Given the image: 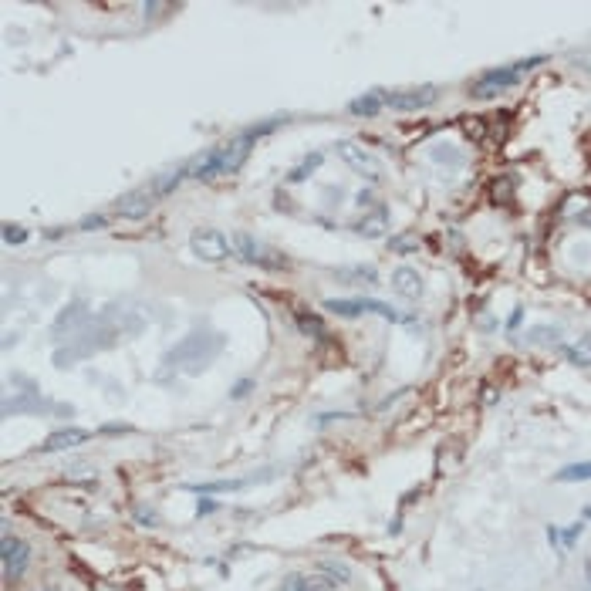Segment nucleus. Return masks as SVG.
Wrapping results in <instances>:
<instances>
[{
  "instance_id": "obj_7",
  "label": "nucleus",
  "mask_w": 591,
  "mask_h": 591,
  "mask_svg": "<svg viewBox=\"0 0 591 591\" xmlns=\"http://www.w3.org/2000/svg\"><path fill=\"white\" fill-rule=\"evenodd\" d=\"M156 203H159V199L149 193V186H139V189H132V193H125V197L115 199L112 213H115L119 220H142V216L152 213Z\"/></svg>"
},
{
  "instance_id": "obj_1",
  "label": "nucleus",
  "mask_w": 591,
  "mask_h": 591,
  "mask_svg": "<svg viewBox=\"0 0 591 591\" xmlns=\"http://www.w3.org/2000/svg\"><path fill=\"white\" fill-rule=\"evenodd\" d=\"M284 122H288V115H274V119L260 122V125H250L247 132L233 136L230 142H223V146L206 149L203 156H197V159H193V180L210 182V180H220V176L237 172V169L247 163V156H250V149H254V142H257L260 136L274 132L277 125H284Z\"/></svg>"
},
{
  "instance_id": "obj_31",
  "label": "nucleus",
  "mask_w": 591,
  "mask_h": 591,
  "mask_svg": "<svg viewBox=\"0 0 591 591\" xmlns=\"http://www.w3.org/2000/svg\"><path fill=\"white\" fill-rule=\"evenodd\" d=\"M250 389H254V382H237V385H233V395H247Z\"/></svg>"
},
{
  "instance_id": "obj_20",
  "label": "nucleus",
  "mask_w": 591,
  "mask_h": 591,
  "mask_svg": "<svg viewBox=\"0 0 591 591\" xmlns=\"http://www.w3.org/2000/svg\"><path fill=\"white\" fill-rule=\"evenodd\" d=\"M558 480L564 484H578V480H591V463H571V467H564L558 473Z\"/></svg>"
},
{
  "instance_id": "obj_18",
  "label": "nucleus",
  "mask_w": 591,
  "mask_h": 591,
  "mask_svg": "<svg viewBox=\"0 0 591 591\" xmlns=\"http://www.w3.org/2000/svg\"><path fill=\"white\" fill-rule=\"evenodd\" d=\"M564 358L571 365H591V332L578 345H564Z\"/></svg>"
},
{
  "instance_id": "obj_17",
  "label": "nucleus",
  "mask_w": 591,
  "mask_h": 591,
  "mask_svg": "<svg viewBox=\"0 0 591 591\" xmlns=\"http://www.w3.org/2000/svg\"><path fill=\"white\" fill-rule=\"evenodd\" d=\"M321 163H324V152H311V156H304L301 166H294L288 172V182H291V186H294V182H304L311 172H315V169L321 166Z\"/></svg>"
},
{
  "instance_id": "obj_3",
  "label": "nucleus",
  "mask_w": 591,
  "mask_h": 591,
  "mask_svg": "<svg viewBox=\"0 0 591 591\" xmlns=\"http://www.w3.org/2000/svg\"><path fill=\"white\" fill-rule=\"evenodd\" d=\"M230 240H233V254H237L243 264L264 267V271H288V257H284L281 250H274L271 243L254 240V237H247V233H237V237H230Z\"/></svg>"
},
{
  "instance_id": "obj_22",
  "label": "nucleus",
  "mask_w": 591,
  "mask_h": 591,
  "mask_svg": "<svg viewBox=\"0 0 591 591\" xmlns=\"http://www.w3.org/2000/svg\"><path fill=\"white\" fill-rule=\"evenodd\" d=\"M240 480H220V484H189L193 493H223V490H240Z\"/></svg>"
},
{
  "instance_id": "obj_12",
  "label": "nucleus",
  "mask_w": 591,
  "mask_h": 591,
  "mask_svg": "<svg viewBox=\"0 0 591 591\" xmlns=\"http://www.w3.org/2000/svg\"><path fill=\"white\" fill-rule=\"evenodd\" d=\"M389 230V210L385 206H375V210H368L355 223V233H362V237H382Z\"/></svg>"
},
{
  "instance_id": "obj_10",
  "label": "nucleus",
  "mask_w": 591,
  "mask_h": 591,
  "mask_svg": "<svg viewBox=\"0 0 591 591\" xmlns=\"http://www.w3.org/2000/svg\"><path fill=\"white\" fill-rule=\"evenodd\" d=\"M385 91L389 88H372L358 95V98H351L349 102V115L355 119H372V115H379L382 108H385Z\"/></svg>"
},
{
  "instance_id": "obj_13",
  "label": "nucleus",
  "mask_w": 591,
  "mask_h": 591,
  "mask_svg": "<svg viewBox=\"0 0 591 591\" xmlns=\"http://www.w3.org/2000/svg\"><path fill=\"white\" fill-rule=\"evenodd\" d=\"M81 318H85V301H71V304H68V308H64V311L58 315V321H54L51 334H54V338H64V334L71 332V328H75V324H78Z\"/></svg>"
},
{
  "instance_id": "obj_27",
  "label": "nucleus",
  "mask_w": 591,
  "mask_h": 591,
  "mask_svg": "<svg viewBox=\"0 0 591 591\" xmlns=\"http://www.w3.org/2000/svg\"><path fill=\"white\" fill-rule=\"evenodd\" d=\"M105 223H108V216H105V213H98V216L81 220V230H98V227H105Z\"/></svg>"
},
{
  "instance_id": "obj_34",
  "label": "nucleus",
  "mask_w": 591,
  "mask_h": 591,
  "mask_svg": "<svg viewBox=\"0 0 591 591\" xmlns=\"http://www.w3.org/2000/svg\"><path fill=\"white\" fill-rule=\"evenodd\" d=\"M41 591H58V588H41Z\"/></svg>"
},
{
  "instance_id": "obj_9",
  "label": "nucleus",
  "mask_w": 591,
  "mask_h": 591,
  "mask_svg": "<svg viewBox=\"0 0 591 591\" xmlns=\"http://www.w3.org/2000/svg\"><path fill=\"white\" fill-rule=\"evenodd\" d=\"M91 433L88 429H78V426H68V429H54L45 443H41V453H61V450H71L78 443H85Z\"/></svg>"
},
{
  "instance_id": "obj_6",
  "label": "nucleus",
  "mask_w": 591,
  "mask_h": 591,
  "mask_svg": "<svg viewBox=\"0 0 591 591\" xmlns=\"http://www.w3.org/2000/svg\"><path fill=\"white\" fill-rule=\"evenodd\" d=\"M436 85H412V88H389L385 91V108L392 112H419L436 102Z\"/></svg>"
},
{
  "instance_id": "obj_24",
  "label": "nucleus",
  "mask_w": 591,
  "mask_h": 591,
  "mask_svg": "<svg viewBox=\"0 0 591 591\" xmlns=\"http://www.w3.org/2000/svg\"><path fill=\"white\" fill-rule=\"evenodd\" d=\"M28 227H21V223H4V240L11 243V247H21V243H28Z\"/></svg>"
},
{
  "instance_id": "obj_16",
  "label": "nucleus",
  "mask_w": 591,
  "mask_h": 591,
  "mask_svg": "<svg viewBox=\"0 0 591 591\" xmlns=\"http://www.w3.org/2000/svg\"><path fill=\"white\" fill-rule=\"evenodd\" d=\"M324 311H332L338 318H362L365 315V301H338V298H328L324 301Z\"/></svg>"
},
{
  "instance_id": "obj_28",
  "label": "nucleus",
  "mask_w": 591,
  "mask_h": 591,
  "mask_svg": "<svg viewBox=\"0 0 591 591\" xmlns=\"http://www.w3.org/2000/svg\"><path fill=\"white\" fill-rule=\"evenodd\" d=\"M520 318H524V308L517 304L514 315H510V321H507V332H517V328H520Z\"/></svg>"
},
{
  "instance_id": "obj_4",
  "label": "nucleus",
  "mask_w": 591,
  "mask_h": 591,
  "mask_svg": "<svg viewBox=\"0 0 591 591\" xmlns=\"http://www.w3.org/2000/svg\"><path fill=\"white\" fill-rule=\"evenodd\" d=\"M189 247H193V254H197L203 264H223V260L233 254V240H230V237H223L220 230H213V227L193 230Z\"/></svg>"
},
{
  "instance_id": "obj_2",
  "label": "nucleus",
  "mask_w": 591,
  "mask_h": 591,
  "mask_svg": "<svg viewBox=\"0 0 591 591\" xmlns=\"http://www.w3.org/2000/svg\"><path fill=\"white\" fill-rule=\"evenodd\" d=\"M547 54H534V58H520L514 61V64H503V68H490V71H484V75L473 81L470 95L473 98H497V95H503L507 88H514L520 78L527 75V71H534L537 64H544Z\"/></svg>"
},
{
  "instance_id": "obj_29",
  "label": "nucleus",
  "mask_w": 591,
  "mask_h": 591,
  "mask_svg": "<svg viewBox=\"0 0 591 591\" xmlns=\"http://www.w3.org/2000/svg\"><path fill=\"white\" fill-rule=\"evenodd\" d=\"M213 510H220L216 501H199V514H213Z\"/></svg>"
},
{
  "instance_id": "obj_8",
  "label": "nucleus",
  "mask_w": 591,
  "mask_h": 591,
  "mask_svg": "<svg viewBox=\"0 0 591 591\" xmlns=\"http://www.w3.org/2000/svg\"><path fill=\"white\" fill-rule=\"evenodd\" d=\"M338 156L345 159V166L351 169V172H358V176H365V180H375L379 182L382 180V169H379V163L368 156L365 149H358L355 142H338Z\"/></svg>"
},
{
  "instance_id": "obj_32",
  "label": "nucleus",
  "mask_w": 591,
  "mask_h": 591,
  "mask_svg": "<svg viewBox=\"0 0 591 591\" xmlns=\"http://www.w3.org/2000/svg\"><path fill=\"white\" fill-rule=\"evenodd\" d=\"M102 433H112V436H119V433H129V429H125V426H105V429H102Z\"/></svg>"
},
{
  "instance_id": "obj_11",
  "label": "nucleus",
  "mask_w": 591,
  "mask_h": 591,
  "mask_svg": "<svg viewBox=\"0 0 591 591\" xmlns=\"http://www.w3.org/2000/svg\"><path fill=\"white\" fill-rule=\"evenodd\" d=\"M392 288H395V294H402L406 301H419V298H423V277L412 271V267H395Z\"/></svg>"
},
{
  "instance_id": "obj_30",
  "label": "nucleus",
  "mask_w": 591,
  "mask_h": 591,
  "mask_svg": "<svg viewBox=\"0 0 591 591\" xmlns=\"http://www.w3.org/2000/svg\"><path fill=\"white\" fill-rule=\"evenodd\" d=\"M575 541H578V527H568L564 531V547H575Z\"/></svg>"
},
{
  "instance_id": "obj_5",
  "label": "nucleus",
  "mask_w": 591,
  "mask_h": 591,
  "mask_svg": "<svg viewBox=\"0 0 591 591\" xmlns=\"http://www.w3.org/2000/svg\"><path fill=\"white\" fill-rule=\"evenodd\" d=\"M0 558H4V578H7V581H17V578L28 575V568H30V544L24 537H14L11 531H4Z\"/></svg>"
},
{
  "instance_id": "obj_25",
  "label": "nucleus",
  "mask_w": 591,
  "mask_h": 591,
  "mask_svg": "<svg viewBox=\"0 0 591 591\" xmlns=\"http://www.w3.org/2000/svg\"><path fill=\"white\" fill-rule=\"evenodd\" d=\"M281 591H308V578H304V575L288 578V581L281 585Z\"/></svg>"
},
{
  "instance_id": "obj_21",
  "label": "nucleus",
  "mask_w": 591,
  "mask_h": 591,
  "mask_svg": "<svg viewBox=\"0 0 591 591\" xmlns=\"http://www.w3.org/2000/svg\"><path fill=\"white\" fill-rule=\"evenodd\" d=\"M294 321H298V328L304 334H324V324L318 321V315H311V311H294Z\"/></svg>"
},
{
  "instance_id": "obj_15",
  "label": "nucleus",
  "mask_w": 591,
  "mask_h": 591,
  "mask_svg": "<svg viewBox=\"0 0 591 591\" xmlns=\"http://www.w3.org/2000/svg\"><path fill=\"white\" fill-rule=\"evenodd\" d=\"M527 341L537 345V349H551V345H561V328L558 324H537L527 332Z\"/></svg>"
},
{
  "instance_id": "obj_23",
  "label": "nucleus",
  "mask_w": 591,
  "mask_h": 591,
  "mask_svg": "<svg viewBox=\"0 0 591 591\" xmlns=\"http://www.w3.org/2000/svg\"><path fill=\"white\" fill-rule=\"evenodd\" d=\"M365 311H372V315H379V318H385V321H402L399 318V311H395L392 304H385V301H372V298H365Z\"/></svg>"
},
{
  "instance_id": "obj_14",
  "label": "nucleus",
  "mask_w": 591,
  "mask_h": 591,
  "mask_svg": "<svg viewBox=\"0 0 591 591\" xmlns=\"http://www.w3.org/2000/svg\"><path fill=\"white\" fill-rule=\"evenodd\" d=\"M334 281L341 284H379V271L375 267H349V271H334Z\"/></svg>"
},
{
  "instance_id": "obj_19",
  "label": "nucleus",
  "mask_w": 591,
  "mask_h": 591,
  "mask_svg": "<svg viewBox=\"0 0 591 591\" xmlns=\"http://www.w3.org/2000/svg\"><path fill=\"white\" fill-rule=\"evenodd\" d=\"M318 571H321L324 578H332L334 585H349V581H351V571H349V568H341L338 561H321V564H318Z\"/></svg>"
},
{
  "instance_id": "obj_26",
  "label": "nucleus",
  "mask_w": 591,
  "mask_h": 591,
  "mask_svg": "<svg viewBox=\"0 0 591 591\" xmlns=\"http://www.w3.org/2000/svg\"><path fill=\"white\" fill-rule=\"evenodd\" d=\"M136 520H139V524H146V527H156V524H159V517L149 514V507H139V510H136Z\"/></svg>"
},
{
  "instance_id": "obj_33",
  "label": "nucleus",
  "mask_w": 591,
  "mask_h": 591,
  "mask_svg": "<svg viewBox=\"0 0 591 591\" xmlns=\"http://www.w3.org/2000/svg\"><path fill=\"white\" fill-rule=\"evenodd\" d=\"M585 517H588V520H591V503H588V507H585Z\"/></svg>"
}]
</instances>
